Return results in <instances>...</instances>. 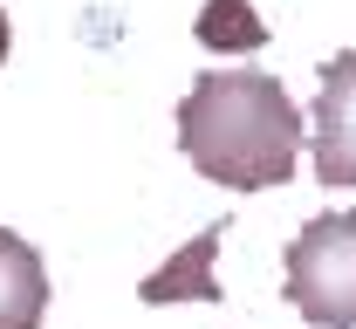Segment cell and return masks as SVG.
Instances as JSON below:
<instances>
[{
    "instance_id": "1",
    "label": "cell",
    "mask_w": 356,
    "mask_h": 329,
    "mask_svg": "<svg viewBox=\"0 0 356 329\" xmlns=\"http://www.w3.org/2000/svg\"><path fill=\"white\" fill-rule=\"evenodd\" d=\"M178 151L226 192L288 186L302 172V110L261 69H206L178 103Z\"/></svg>"
},
{
    "instance_id": "2",
    "label": "cell",
    "mask_w": 356,
    "mask_h": 329,
    "mask_svg": "<svg viewBox=\"0 0 356 329\" xmlns=\"http://www.w3.org/2000/svg\"><path fill=\"white\" fill-rule=\"evenodd\" d=\"M281 288L315 329H356V213H315L281 254Z\"/></svg>"
},
{
    "instance_id": "3",
    "label": "cell",
    "mask_w": 356,
    "mask_h": 329,
    "mask_svg": "<svg viewBox=\"0 0 356 329\" xmlns=\"http://www.w3.org/2000/svg\"><path fill=\"white\" fill-rule=\"evenodd\" d=\"M315 179L356 192V48L329 55L315 76Z\"/></svg>"
},
{
    "instance_id": "4",
    "label": "cell",
    "mask_w": 356,
    "mask_h": 329,
    "mask_svg": "<svg viewBox=\"0 0 356 329\" xmlns=\"http://www.w3.org/2000/svg\"><path fill=\"white\" fill-rule=\"evenodd\" d=\"M48 316V268H42V247L0 227V329H42Z\"/></svg>"
},
{
    "instance_id": "5",
    "label": "cell",
    "mask_w": 356,
    "mask_h": 329,
    "mask_svg": "<svg viewBox=\"0 0 356 329\" xmlns=\"http://www.w3.org/2000/svg\"><path fill=\"white\" fill-rule=\"evenodd\" d=\"M220 240H226V227L213 220L199 240H185L158 275H144L137 295H144V302H220V282H213V254H220Z\"/></svg>"
},
{
    "instance_id": "6",
    "label": "cell",
    "mask_w": 356,
    "mask_h": 329,
    "mask_svg": "<svg viewBox=\"0 0 356 329\" xmlns=\"http://www.w3.org/2000/svg\"><path fill=\"white\" fill-rule=\"evenodd\" d=\"M199 42H206V55H254V48L267 42V21L247 7V0H206Z\"/></svg>"
},
{
    "instance_id": "7",
    "label": "cell",
    "mask_w": 356,
    "mask_h": 329,
    "mask_svg": "<svg viewBox=\"0 0 356 329\" xmlns=\"http://www.w3.org/2000/svg\"><path fill=\"white\" fill-rule=\"evenodd\" d=\"M7 42H14V28H7V7H0V62H7Z\"/></svg>"
}]
</instances>
